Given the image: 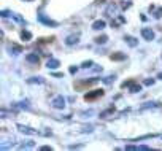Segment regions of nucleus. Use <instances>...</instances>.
Wrapping results in <instances>:
<instances>
[{
    "instance_id": "nucleus-11",
    "label": "nucleus",
    "mask_w": 162,
    "mask_h": 151,
    "mask_svg": "<svg viewBox=\"0 0 162 151\" xmlns=\"http://www.w3.org/2000/svg\"><path fill=\"white\" fill-rule=\"evenodd\" d=\"M129 91H130L132 94H135V92H140V91H142V86L138 85V83L132 81V83H130V86H129Z\"/></svg>"
},
{
    "instance_id": "nucleus-17",
    "label": "nucleus",
    "mask_w": 162,
    "mask_h": 151,
    "mask_svg": "<svg viewBox=\"0 0 162 151\" xmlns=\"http://www.w3.org/2000/svg\"><path fill=\"white\" fill-rule=\"evenodd\" d=\"M107 40H108V38H107V35H102V37H97L94 42H96L97 45H105V43H107Z\"/></svg>"
},
{
    "instance_id": "nucleus-24",
    "label": "nucleus",
    "mask_w": 162,
    "mask_h": 151,
    "mask_svg": "<svg viewBox=\"0 0 162 151\" xmlns=\"http://www.w3.org/2000/svg\"><path fill=\"white\" fill-rule=\"evenodd\" d=\"M149 107H159V103L157 102H148V103L143 105V108H149Z\"/></svg>"
},
{
    "instance_id": "nucleus-12",
    "label": "nucleus",
    "mask_w": 162,
    "mask_h": 151,
    "mask_svg": "<svg viewBox=\"0 0 162 151\" xmlns=\"http://www.w3.org/2000/svg\"><path fill=\"white\" fill-rule=\"evenodd\" d=\"M78 43V37L76 35H69L65 38V45H69V46H72V45H76Z\"/></svg>"
},
{
    "instance_id": "nucleus-27",
    "label": "nucleus",
    "mask_w": 162,
    "mask_h": 151,
    "mask_svg": "<svg viewBox=\"0 0 162 151\" xmlns=\"http://www.w3.org/2000/svg\"><path fill=\"white\" fill-rule=\"evenodd\" d=\"M130 2H124V3H122V10H127V8H130Z\"/></svg>"
},
{
    "instance_id": "nucleus-4",
    "label": "nucleus",
    "mask_w": 162,
    "mask_h": 151,
    "mask_svg": "<svg viewBox=\"0 0 162 151\" xmlns=\"http://www.w3.org/2000/svg\"><path fill=\"white\" fill-rule=\"evenodd\" d=\"M18 129L22 134H27V135H37V134H38V131L32 129V127H29V126H24V124H18Z\"/></svg>"
},
{
    "instance_id": "nucleus-18",
    "label": "nucleus",
    "mask_w": 162,
    "mask_h": 151,
    "mask_svg": "<svg viewBox=\"0 0 162 151\" xmlns=\"http://www.w3.org/2000/svg\"><path fill=\"white\" fill-rule=\"evenodd\" d=\"M29 83H40V85H43L44 80L41 76H32V78H29Z\"/></svg>"
},
{
    "instance_id": "nucleus-31",
    "label": "nucleus",
    "mask_w": 162,
    "mask_h": 151,
    "mask_svg": "<svg viewBox=\"0 0 162 151\" xmlns=\"http://www.w3.org/2000/svg\"><path fill=\"white\" fill-rule=\"evenodd\" d=\"M157 78H159V80H162V72H160V73L157 75Z\"/></svg>"
},
{
    "instance_id": "nucleus-22",
    "label": "nucleus",
    "mask_w": 162,
    "mask_h": 151,
    "mask_svg": "<svg viewBox=\"0 0 162 151\" xmlns=\"http://www.w3.org/2000/svg\"><path fill=\"white\" fill-rule=\"evenodd\" d=\"M94 65V62H92V60H84V62H83V69H91V67Z\"/></svg>"
},
{
    "instance_id": "nucleus-14",
    "label": "nucleus",
    "mask_w": 162,
    "mask_h": 151,
    "mask_svg": "<svg viewBox=\"0 0 162 151\" xmlns=\"http://www.w3.org/2000/svg\"><path fill=\"white\" fill-rule=\"evenodd\" d=\"M113 113H115V107H110L108 110H105V111L100 113V118H108V116H111Z\"/></svg>"
},
{
    "instance_id": "nucleus-8",
    "label": "nucleus",
    "mask_w": 162,
    "mask_h": 151,
    "mask_svg": "<svg viewBox=\"0 0 162 151\" xmlns=\"http://www.w3.org/2000/svg\"><path fill=\"white\" fill-rule=\"evenodd\" d=\"M26 60L29 64H38V62H40V57L37 56V53H30V54L26 56Z\"/></svg>"
},
{
    "instance_id": "nucleus-15",
    "label": "nucleus",
    "mask_w": 162,
    "mask_h": 151,
    "mask_svg": "<svg viewBox=\"0 0 162 151\" xmlns=\"http://www.w3.org/2000/svg\"><path fill=\"white\" fill-rule=\"evenodd\" d=\"M21 38L24 42H29V40H32V33L29 32V30H22L21 32Z\"/></svg>"
},
{
    "instance_id": "nucleus-6",
    "label": "nucleus",
    "mask_w": 162,
    "mask_h": 151,
    "mask_svg": "<svg viewBox=\"0 0 162 151\" xmlns=\"http://www.w3.org/2000/svg\"><path fill=\"white\" fill-rule=\"evenodd\" d=\"M142 37L145 38L146 42H151V40H154V32L151 30V29H142Z\"/></svg>"
},
{
    "instance_id": "nucleus-5",
    "label": "nucleus",
    "mask_w": 162,
    "mask_h": 151,
    "mask_svg": "<svg viewBox=\"0 0 162 151\" xmlns=\"http://www.w3.org/2000/svg\"><path fill=\"white\" fill-rule=\"evenodd\" d=\"M59 65H60V62H59V59H56V57H49L48 59V62H46V67L49 70H56V69H59Z\"/></svg>"
},
{
    "instance_id": "nucleus-1",
    "label": "nucleus",
    "mask_w": 162,
    "mask_h": 151,
    "mask_svg": "<svg viewBox=\"0 0 162 151\" xmlns=\"http://www.w3.org/2000/svg\"><path fill=\"white\" fill-rule=\"evenodd\" d=\"M103 14L107 16V18H116V16L119 14V7L116 3H110V5H107V8H105Z\"/></svg>"
},
{
    "instance_id": "nucleus-9",
    "label": "nucleus",
    "mask_w": 162,
    "mask_h": 151,
    "mask_svg": "<svg viewBox=\"0 0 162 151\" xmlns=\"http://www.w3.org/2000/svg\"><path fill=\"white\" fill-rule=\"evenodd\" d=\"M105 21L103 19H97V21H94L92 22V29L94 30H102V29H105Z\"/></svg>"
},
{
    "instance_id": "nucleus-13",
    "label": "nucleus",
    "mask_w": 162,
    "mask_h": 151,
    "mask_svg": "<svg viewBox=\"0 0 162 151\" xmlns=\"http://www.w3.org/2000/svg\"><path fill=\"white\" fill-rule=\"evenodd\" d=\"M14 108H30V105H29V100H22V102H18V103H14Z\"/></svg>"
},
{
    "instance_id": "nucleus-28",
    "label": "nucleus",
    "mask_w": 162,
    "mask_h": 151,
    "mask_svg": "<svg viewBox=\"0 0 162 151\" xmlns=\"http://www.w3.org/2000/svg\"><path fill=\"white\" fill-rule=\"evenodd\" d=\"M40 149H41V151H51L53 148H51V146H41Z\"/></svg>"
},
{
    "instance_id": "nucleus-20",
    "label": "nucleus",
    "mask_w": 162,
    "mask_h": 151,
    "mask_svg": "<svg viewBox=\"0 0 162 151\" xmlns=\"http://www.w3.org/2000/svg\"><path fill=\"white\" fill-rule=\"evenodd\" d=\"M115 80H116V76H115V75H110V76H105V78H103V83L110 85V83H113Z\"/></svg>"
},
{
    "instance_id": "nucleus-3",
    "label": "nucleus",
    "mask_w": 162,
    "mask_h": 151,
    "mask_svg": "<svg viewBox=\"0 0 162 151\" xmlns=\"http://www.w3.org/2000/svg\"><path fill=\"white\" fill-rule=\"evenodd\" d=\"M102 96H103V91H102V89H94V91L84 94V99H86V100H94V99L102 97Z\"/></svg>"
},
{
    "instance_id": "nucleus-7",
    "label": "nucleus",
    "mask_w": 162,
    "mask_h": 151,
    "mask_svg": "<svg viewBox=\"0 0 162 151\" xmlns=\"http://www.w3.org/2000/svg\"><path fill=\"white\" fill-rule=\"evenodd\" d=\"M38 21H40V22H43V24H46V26L57 27V22H56V21H51L49 18H46L44 14H38Z\"/></svg>"
},
{
    "instance_id": "nucleus-2",
    "label": "nucleus",
    "mask_w": 162,
    "mask_h": 151,
    "mask_svg": "<svg viewBox=\"0 0 162 151\" xmlns=\"http://www.w3.org/2000/svg\"><path fill=\"white\" fill-rule=\"evenodd\" d=\"M51 107L56 108V110H64V108H65V97L56 96V97L51 100Z\"/></svg>"
},
{
    "instance_id": "nucleus-19",
    "label": "nucleus",
    "mask_w": 162,
    "mask_h": 151,
    "mask_svg": "<svg viewBox=\"0 0 162 151\" xmlns=\"http://www.w3.org/2000/svg\"><path fill=\"white\" fill-rule=\"evenodd\" d=\"M126 151H138L140 148H138V145H126Z\"/></svg>"
},
{
    "instance_id": "nucleus-21",
    "label": "nucleus",
    "mask_w": 162,
    "mask_h": 151,
    "mask_svg": "<svg viewBox=\"0 0 162 151\" xmlns=\"http://www.w3.org/2000/svg\"><path fill=\"white\" fill-rule=\"evenodd\" d=\"M154 18L156 19H160L162 18V8H157V10L154 8Z\"/></svg>"
},
{
    "instance_id": "nucleus-30",
    "label": "nucleus",
    "mask_w": 162,
    "mask_h": 151,
    "mask_svg": "<svg viewBox=\"0 0 162 151\" xmlns=\"http://www.w3.org/2000/svg\"><path fill=\"white\" fill-rule=\"evenodd\" d=\"M75 148H81V145H72L70 149H75Z\"/></svg>"
},
{
    "instance_id": "nucleus-29",
    "label": "nucleus",
    "mask_w": 162,
    "mask_h": 151,
    "mask_svg": "<svg viewBox=\"0 0 162 151\" xmlns=\"http://www.w3.org/2000/svg\"><path fill=\"white\" fill-rule=\"evenodd\" d=\"M70 73H76V67H70Z\"/></svg>"
},
{
    "instance_id": "nucleus-26",
    "label": "nucleus",
    "mask_w": 162,
    "mask_h": 151,
    "mask_svg": "<svg viewBox=\"0 0 162 151\" xmlns=\"http://www.w3.org/2000/svg\"><path fill=\"white\" fill-rule=\"evenodd\" d=\"M138 148H140V151H149L151 149L149 146H146V145H138Z\"/></svg>"
},
{
    "instance_id": "nucleus-23",
    "label": "nucleus",
    "mask_w": 162,
    "mask_h": 151,
    "mask_svg": "<svg viewBox=\"0 0 162 151\" xmlns=\"http://www.w3.org/2000/svg\"><path fill=\"white\" fill-rule=\"evenodd\" d=\"M10 51L16 56V54H19V53H21V46H11V48H10Z\"/></svg>"
},
{
    "instance_id": "nucleus-10",
    "label": "nucleus",
    "mask_w": 162,
    "mask_h": 151,
    "mask_svg": "<svg viewBox=\"0 0 162 151\" xmlns=\"http://www.w3.org/2000/svg\"><path fill=\"white\" fill-rule=\"evenodd\" d=\"M124 42L129 45V46H132V48H135L137 45H138V40H137V38H133L132 35H126L124 37Z\"/></svg>"
},
{
    "instance_id": "nucleus-16",
    "label": "nucleus",
    "mask_w": 162,
    "mask_h": 151,
    "mask_svg": "<svg viewBox=\"0 0 162 151\" xmlns=\"http://www.w3.org/2000/svg\"><path fill=\"white\" fill-rule=\"evenodd\" d=\"M124 59H126V54H122V53L111 54V60H124Z\"/></svg>"
},
{
    "instance_id": "nucleus-25",
    "label": "nucleus",
    "mask_w": 162,
    "mask_h": 151,
    "mask_svg": "<svg viewBox=\"0 0 162 151\" xmlns=\"http://www.w3.org/2000/svg\"><path fill=\"white\" fill-rule=\"evenodd\" d=\"M143 85H145V86H153V85H154V80H153V78H148V80L143 81Z\"/></svg>"
}]
</instances>
